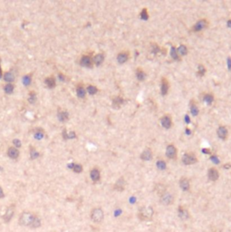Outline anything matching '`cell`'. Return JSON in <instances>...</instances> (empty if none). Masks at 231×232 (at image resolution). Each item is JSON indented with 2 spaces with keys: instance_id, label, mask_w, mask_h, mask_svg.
I'll return each mask as SVG.
<instances>
[{
  "instance_id": "obj_1",
  "label": "cell",
  "mask_w": 231,
  "mask_h": 232,
  "mask_svg": "<svg viewBox=\"0 0 231 232\" xmlns=\"http://www.w3.org/2000/svg\"><path fill=\"white\" fill-rule=\"evenodd\" d=\"M154 211L151 207H141L138 212V218L142 221L151 220L153 218Z\"/></svg>"
},
{
  "instance_id": "obj_2",
  "label": "cell",
  "mask_w": 231,
  "mask_h": 232,
  "mask_svg": "<svg viewBox=\"0 0 231 232\" xmlns=\"http://www.w3.org/2000/svg\"><path fill=\"white\" fill-rule=\"evenodd\" d=\"M34 217H35V215L32 214L31 212L25 211V212L22 213L20 217H19V220H18L19 224L21 226H25V227H30Z\"/></svg>"
},
{
  "instance_id": "obj_3",
  "label": "cell",
  "mask_w": 231,
  "mask_h": 232,
  "mask_svg": "<svg viewBox=\"0 0 231 232\" xmlns=\"http://www.w3.org/2000/svg\"><path fill=\"white\" fill-rule=\"evenodd\" d=\"M104 213L101 208H95L91 212V219L95 223H101L104 220Z\"/></svg>"
},
{
  "instance_id": "obj_4",
  "label": "cell",
  "mask_w": 231,
  "mask_h": 232,
  "mask_svg": "<svg viewBox=\"0 0 231 232\" xmlns=\"http://www.w3.org/2000/svg\"><path fill=\"white\" fill-rule=\"evenodd\" d=\"M210 26V22L209 20L205 19V18H201L199 21L196 22V24L193 26V27L191 28L192 32L198 33V32H201L205 29H207Z\"/></svg>"
},
{
  "instance_id": "obj_5",
  "label": "cell",
  "mask_w": 231,
  "mask_h": 232,
  "mask_svg": "<svg viewBox=\"0 0 231 232\" xmlns=\"http://www.w3.org/2000/svg\"><path fill=\"white\" fill-rule=\"evenodd\" d=\"M182 163L185 165H192L195 164L198 161V158L196 156V154L194 152H186L183 156H182Z\"/></svg>"
},
{
  "instance_id": "obj_6",
  "label": "cell",
  "mask_w": 231,
  "mask_h": 232,
  "mask_svg": "<svg viewBox=\"0 0 231 232\" xmlns=\"http://www.w3.org/2000/svg\"><path fill=\"white\" fill-rule=\"evenodd\" d=\"M159 201H160L161 204H163L165 206H169V205L173 204V202H174V197H173V195L171 193L166 191L164 194H162L159 197Z\"/></svg>"
},
{
  "instance_id": "obj_7",
  "label": "cell",
  "mask_w": 231,
  "mask_h": 232,
  "mask_svg": "<svg viewBox=\"0 0 231 232\" xmlns=\"http://www.w3.org/2000/svg\"><path fill=\"white\" fill-rule=\"evenodd\" d=\"M177 153H178V150L175 147L174 144H169L167 148H166V156L167 158L169 160H175L177 158Z\"/></svg>"
},
{
  "instance_id": "obj_8",
  "label": "cell",
  "mask_w": 231,
  "mask_h": 232,
  "mask_svg": "<svg viewBox=\"0 0 231 232\" xmlns=\"http://www.w3.org/2000/svg\"><path fill=\"white\" fill-rule=\"evenodd\" d=\"M161 126L165 129H170L172 127V117L169 114H164L160 119Z\"/></svg>"
},
{
  "instance_id": "obj_9",
  "label": "cell",
  "mask_w": 231,
  "mask_h": 232,
  "mask_svg": "<svg viewBox=\"0 0 231 232\" xmlns=\"http://www.w3.org/2000/svg\"><path fill=\"white\" fill-rule=\"evenodd\" d=\"M169 90V83L166 77H161L160 80V94L161 95L165 96L168 95Z\"/></svg>"
},
{
  "instance_id": "obj_10",
  "label": "cell",
  "mask_w": 231,
  "mask_h": 232,
  "mask_svg": "<svg viewBox=\"0 0 231 232\" xmlns=\"http://www.w3.org/2000/svg\"><path fill=\"white\" fill-rule=\"evenodd\" d=\"M14 214H15V205H10V206L7 209L6 213H5L4 216H3L4 221L6 222V223H8V222L12 220Z\"/></svg>"
},
{
  "instance_id": "obj_11",
  "label": "cell",
  "mask_w": 231,
  "mask_h": 232,
  "mask_svg": "<svg viewBox=\"0 0 231 232\" xmlns=\"http://www.w3.org/2000/svg\"><path fill=\"white\" fill-rule=\"evenodd\" d=\"M80 64L83 67H86V68H92L93 67V58L90 55H83L81 60H80Z\"/></svg>"
},
{
  "instance_id": "obj_12",
  "label": "cell",
  "mask_w": 231,
  "mask_h": 232,
  "mask_svg": "<svg viewBox=\"0 0 231 232\" xmlns=\"http://www.w3.org/2000/svg\"><path fill=\"white\" fill-rule=\"evenodd\" d=\"M130 59V52L129 51H122L117 54V62L120 64L125 63Z\"/></svg>"
},
{
  "instance_id": "obj_13",
  "label": "cell",
  "mask_w": 231,
  "mask_h": 232,
  "mask_svg": "<svg viewBox=\"0 0 231 232\" xmlns=\"http://www.w3.org/2000/svg\"><path fill=\"white\" fill-rule=\"evenodd\" d=\"M140 158L143 161H149V160H151L152 158H153V153H152L151 149H150V148H147V149H145V150L141 152V154Z\"/></svg>"
},
{
  "instance_id": "obj_14",
  "label": "cell",
  "mask_w": 231,
  "mask_h": 232,
  "mask_svg": "<svg viewBox=\"0 0 231 232\" xmlns=\"http://www.w3.org/2000/svg\"><path fill=\"white\" fill-rule=\"evenodd\" d=\"M217 133H218L219 138L221 139V140H223V141H226L228 136H229V131H228L227 127L223 126V125H220V126L218 128Z\"/></svg>"
},
{
  "instance_id": "obj_15",
  "label": "cell",
  "mask_w": 231,
  "mask_h": 232,
  "mask_svg": "<svg viewBox=\"0 0 231 232\" xmlns=\"http://www.w3.org/2000/svg\"><path fill=\"white\" fill-rule=\"evenodd\" d=\"M125 186H126V180L124 179L123 177H121L119 179H117V181L114 184V187L113 189L117 191H122L125 189Z\"/></svg>"
},
{
  "instance_id": "obj_16",
  "label": "cell",
  "mask_w": 231,
  "mask_h": 232,
  "mask_svg": "<svg viewBox=\"0 0 231 232\" xmlns=\"http://www.w3.org/2000/svg\"><path fill=\"white\" fill-rule=\"evenodd\" d=\"M208 178L211 181H216L219 178V172L216 168H210L208 171Z\"/></svg>"
},
{
  "instance_id": "obj_17",
  "label": "cell",
  "mask_w": 231,
  "mask_h": 232,
  "mask_svg": "<svg viewBox=\"0 0 231 232\" xmlns=\"http://www.w3.org/2000/svg\"><path fill=\"white\" fill-rule=\"evenodd\" d=\"M179 187L184 191H188L190 189V182L189 179L186 177H182L179 179Z\"/></svg>"
},
{
  "instance_id": "obj_18",
  "label": "cell",
  "mask_w": 231,
  "mask_h": 232,
  "mask_svg": "<svg viewBox=\"0 0 231 232\" xmlns=\"http://www.w3.org/2000/svg\"><path fill=\"white\" fill-rule=\"evenodd\" d=\"M178 214H179V219H181L182 220H187L189 218V213L188 210L185 207H182V206H179V207Z\"/></svg>"
},
{
  "instance_id": "obj_19",
  "label": "cell",
  "mask_w": 231,
  "mask_h": 232,
  "mask_svg": "<svg viewBox=\"0 0 231 232\" xmlns=\"http://www.w3.org/2000/svg\"><path fill=\"white\" fill-rule=\"evenodd\" d=\"M124 102H125L124 99H123L122 96L118 95V96H115V97L113 99V104H112V105H113V107L114 109H119V108H121V106L124 104Z\"/></svg>"
},
{
  "instance_id": "obj_20",
  "label": "cell",
  "mask_w": 231,
  "mask_h": 232,
  "mask_svg": "<svg viewBox=\"0 0 231 232\" xmlns=\"http://www.w3.org/2000/svg\"><path fill=\"white\" fill-rule=\"evenodd\" d=\"M189 108H190V114H191V115L194 116V117L199 115V114H200V109H199V107H198L196 102H195L194 100H191V101H190Z\"/></svg>"
},
{
  "instance_id": "obj_21",
  "label": "cell",
  "mask_w": 231,
  "mask_h": 232,
  "mask_svg": "<svg viewBox=\"0 0 231 232\" xmlns=\"http://www.w3.org/2000/svg\"><path fill=\"white\" fill-rule=\"evenodd\" d=\"M90 177L94 182H97L101 179V172L98 168H94L90 171Z\"/></svg>"
},
{
  "instance_id": "obj_22",
  "label": "cell",
  "mask_w": 231,
  "mask_h": 232,
  "mask_svg": "<svg viewBox=\"0 0 231 232\" xmlns=\"http://www.w3.org/2000/svg\"><path fill=\"white\" fill-rule=\"evenodd\" d=\"M135 74H136L137 79L140 82H143L146 79V73L144 72V70L141 67H138L135 70Z\"/></svg>"
},
{
  "instance_id": "obj_23",
  "label": "cell",
  "mask_w": 231,
  "mask_h": 232,
  "mask_svg": "<svg viewBox=\"0 0 231 232\" xmlns=\"http://www.w3.org/2000/svg\"><path fill=\"white\" fill-rule=\"evenodd\" d=\"M104 53H97L93 58V62L97 66L101 65L102 63H104Z\"/></svg>"
},
{
  "instance_id": "obj_24",
  "label": "cell",
  "mask_w": 231,
  "mask_h": 232,
  "mask_svg": "<svg viewBox=\"0 0 231 232\" xmlns=\"http://www.w3.org/2000/svg\"><path fill=\"white\" fill-rule=\"evenodd\" d=\"M7 155L10 157L11 159H17L19 156V151L16 148L10 147L7 151Z\"/></svg>"
},
{
  "instance_id": "obj_25",
  "label": "cell",
  "mask_w": 231,
  "mask_h": 232,
  "mask_svg": "<svg viewBox=\"0 0 231 232\" xmlns=\"http://www.w3.org/2000/svg\"><path fill=\"white\" fill-rule=\"evenodd\" d=\"M155 191H156V193H157L158 195L160 197L162 194H164L167 191L166 186L164 184H162V183H158L157 185L155 186Z\"/></svg>"
},
{
  "instance_id": "obj_26",
  "label": "cell",
  "mask_w": 231,
  "mask_h": 232,
  "mask_svg": "<svg viewBox=\"0 0 231 232\" xmlns=\"http://www.w3.org/2000/svg\"><path fill=\"white\" fill-rule=\"evenodd\" d=\"M214 100H215V97H214V95L213 94H205V95H203V101L207 104H209V105H211L212 104H213V102H214Z\"/></svg>"
},
{
  "instance_id": "obj_27",
  "label": "cell",
  "mask_w": 231,
  "mask_h": 232,
  "mask_svg": "<svg viewBox=\"0 0 231 232\" xmlns=\"http://www.w3.org/2000/svg\"><path fill=\"white\" fill-rule=\"evenodd\" d=\"M177 51H178V53H179V56H183V55H187L188 54L189 49H188V47L185 44H181L179 47L177 48Z\"/></svg>"
},
{
  "instance_id": "obj_28",
  "label": "cell",
  "mask_w": 231,
  "mask_h": 232,
  "mask_svg": "<svg viewBox=\"0 0 231 232\" xmlns=\"http://www.w3.org/2000/svg\"><path fill=\"white\" fill-rule=\"evenodd\" d=\"M41 226V220L39 219L38 216L35 215L34 219H33V221H32L31 225H30V228L32 229H37Z\"/></svg>"
},
{
  "instance_id": "obj_29",
  "label": "cell",
  "mask_w": 231,
  "mask_h": 232,
  "mask_svg": "<svg viewBox=\"0 0 231 232\" xmlns=\"http://www.w3.org/2000/svg\"><path fill=\"white\" fill-rule=\"evenodd\" d=\"M170 56L175 61H180V56L179 55L178 51H177V48L175 46H172L171 49H170Z\"/></svg>"
},
{
  "instance_id": "obj_30",
  "label": "cell",
  "mask_w": 231,
  "mask_h": 232,
  "mask_svg": "<svg viewBox=\"0 0 231 232\" xmlns=\"http://www.w3.org/2000/svg\"><path fill=\"white\" fill-rule=\"evenodd\" d=\"M156 166H157V168L159 170H164V169H167V163H166V161L163 160H161V159L158 160L157 162H156Z\"/></svg>"
},
{
  "instance_id": "obj_31",
  "label": "cell",
  "mask_w": 231,
  "mask_h": 232,
  "mask_svg": "<svg viewBox=\"0 0 231 232\" xmlns=\"http://www.w3.org/2000/svg\"><path fill=\"white\" fill-rule=\"evenodd\" d=\"M76 94L78 95L79 98H84L85 95H86V91L84 89V87L83 85H79L76 89Z\"/></svg>"
},
{
  "instance_id": "obj_32",
  "label": "cell",
  "mask_w": 231,
  "mask_h": 232,
  "mask_svg": "<svg viewBox=\"0 0 231 232\" xmlns=\"http://www.w3.org/2000/svg\"><path fill=\"white\" fill-rule=\"evenodd\" d=\"M150 51L151 53L154 54H157L158 53H159L161 51V48L159 46V44L156 43H151L150 44Z\"/></svg>"
},
{
  "instance_id": "obj_33",
  "label": "cell",
  "mask_w": 231,
  "mask_h": 232,
  "mask_svg": "<svg viewBox=\"0 0 231 232\" xmlns=\"http://www.w3.org/2000/svg\"><path fill=\"white\" fill-rule=\"evenodd\" d=\"M149 17H150V16H149V13H148L147 8H146V7H144L142 10L141 11V13H140V18H141V20L147 21L148 19H149Z\"/></svg>"
},
{
  "instance_id": "obj_34",
  "label": "cell",
  "mask_w": 231,
  "mask_h": 232,
  "mask_svg": "<svg viewBox=\"0 0 231 232\" xmlns=\"http://www.w3.org/2000/svg\"><path fill=\"white\" fill-rule=\"evenodd\" d=\"M68 118H69V114H68V113L67 112H59L58 113V120L59 121H61V122H65V121H67L68 120Z\"/></svg>"
},
{
  "instance_id": "obj_35",
  "label": "cell",
  "mask_w": 231,
  "mask_h": 232,
  "mask_svg": "<svg viewBox=\"0 0 231 232\" xmlns=\"http://www.w3.org/2000/svg\"><path fill=\"white\" fill-rule=\"evenodd\" d=\"M44 83L46 84V85H47L49 88H51V89L55 86V80H54L53 77H48V78H46L45 81H44Z\"/></svg>"
},
{
  "instance_id": "obj_36",
  "label": "cell",
  "mask_w": 231,
  "mask_h": 232,
  "mask_svg": "<svg viewBox=\"0 0 231 232\" xmlns=\"http://www.w3.org/2000/svg\"><path fill=\"white\" fill-rule=\"evenodd\" d=\"M98 88L95 86V85H88L87 86V92H88V94L91 95H96L97 93H98Z\"/></svg>"
},
{
  "instance_id": "obj_37",
  "label": "cell",
  "mask_w": 231,
  "mask_h": 232,
  "mask_svg": "<svg viewBox=\"0 0 231 232\" xmlns=\"http://www.w3.org/2000/svg\"><path fill=\"white\" fill-rule=\"evenodd\" d=\"M4 80L6 82H8V83H11L15 80V75L12 74L11 72H8V73H6L5 75H4Z\"/></svg>"
},
{
  "instance_id": "obj_38",
  "label": "cell",
  "mask_w": 231,
  "mask_h": 232,
  "mask_svg": "<svg viewBox=\"0 0 231 232\" xmlns=\"http://www.w3.org/2000/svg\"><path fill=\"white\" fill-rule=\"evenodd\" d=\"M206 72H207V69L205 68V66L203 64H199V66H198V72H197L198 75L199 76H203V75H205Z\"/></svg>"
},
{
  "instance_id": "obj_39",
  "label": "cell",
  "mask_w": 231,
  "mask_h": 232,
  "mask_svg": "<svg viewBox=\"0 0 231 232\" xmlns=\"http://www.w3.org/2000/svg\"><path fill=\"white\" fill-rule=\"evenodd\" d=\"M71 167L74 172H76V173H80L83 171V166L81 164H71Z\"/></svg>"
},
{
  "instance_id": "obj_40",
  "label": "cell",
  "mask_w": 231,
  "mask_h": 232,
  "mask_svg": "<svg viewBox=\"0 0 231 232\" xmlns=\"http://www.w3.org/2000/svg\"><path fill=\"white\" fill-rule=\"evenodd\" d=\"M23 83L25 85H29L31 84V75L27 74L25 76H24L23 78Z\"/></svg>"
},
{
  "instance_id": "obj_41",
  "label": "cell",
  "mask_w": 231,
  "mask_h": 232,
  "mask_svg": "<svg viewBox=\"0 0 231 232\" xmlns=\"http://www.w3.org/2000/svg\"><path fill=\"white\" fill-rule=\"evenodd\" d=\"M14 91V85H11V84H7V85L5 86V92L7 94H12Z\"/></svg>"
},
{
  "instance_id": "obj_42",
  "label": "cell",
  "mask_w": 231,
  "mask_h": 232,
  "mask_svg": "<svg viewBox=\"0 0 231 232\" xmlns=\"http://www.w3.org/2000/svg\"><path fill=\"white\" fill-rule=\"evenodd\" d=\"M30 156H31V158L34 160V159L37 158V157L39 156V154H38V152H37L36 151H35L34 149H32L31 152H30Z\"/></svg>"
},
{
  "instance_id": "obj_43",
  "label": "cell",
  "mask_w": 231,
  "mask_h": 232,
  "mask_svg": "<svg viewBox=\"0 0 231 232\" xmlns=\"http://www.w3.org/2000/svg\"><path fill=\"white\" fill-rule=\"evenodd\" d=\"M210 160L214 162V163H216V164H219V157L217 156V155H211V157H210Z\"/></svg>"
},
{
  "instance_id": "obj_44",
  "label": "cell",
  "mask_w": 231,
  "mask_h": 232,
  "mask_svg": "<svg viewBox=\"0 0 231 232\" xmlns=\"http://www.w3.org/2000/svg\"><path fill=\"white\" fill-rule=\"evenodd\" d=\"M35 93L34 92H32L30 93V96H29V98H28V101L31 103V104H34L35 103Z\"/></svg>"
},
{
  "instance_id": "obj_45",
  "label": "cell",
  "mask_w": 231,
  "mask_h": 232,
  "mask_svg": "<svg viewBox=\"0 0 231 232\" xmlns=\"http://www.w3.org/2000/svg\"><path fill=\"white\" fill-rule=\"evenodd\" d=\"M44 137V132H36L35 134V138L37 139V140H41Z\"/></svg>"
},
{
  "instance_id": "obj_46",
  "label": "cell",
  "mask_w": 231,
  "mask_h": 232,
  "mask_svg": "<svg viewBox=\"0 0 231 232\" xmlns=\"http://www.w3.org/2000/svg\"><path fill=\"white\" fill-rule=\"evenodd\" d=\"M13 143L15 144V146L17 148L21 147V142L18 140V139H15L14 141H13Z\"/></svg>"
},
{
  "instance_id": "obj_47",
  "label": "cell",
  "mask_w": 231,
  "mask_h": 232,
  "mask_svg": "<svg viewBox=\"0 0 231 232\" xmlns=\"http://www.w3.org/2000/svg\"><path fill=\"white\" fill-rule=\"evenodd\" d=\"M76 137V134L74 132H71L70 133H67V139H74Z\"/></svg>"
},
{
  "instance_id": "obj_48",
  "label": "cell",
  "mask_w": 231,
  "mask_h": 232,
  "mask_svg": "<svg viewBox=\"0 0 231 232\" xmlns=\"http://www.w3.org/2000/svg\"><path fill=\"white\" fill-rule=\"evenodd\" d=\"M202 152L204 154H211L212 153L210 149H202Z\"/></svg>"
},
{
  "instance_id": "obj_49",
  "label": "cell",
  "mask_w": 231,
  "mask_h": 232,
  "mask_svg": "<svg viewBox=\"0 0 231 232\" xmlns=\"http://www.w3.org/2000/svg\"><path fill=\"white\" fill-rule=\"evenodd\" d=\"M228 68L231 70V57L228 58Z\"/></svg>"
},
{
  "instance_id": "obj_50",
  "label": "cell",
  "mask_w": 231,
  "mask_h": 232,
  "mask_svg": "<svg viewBox=\"0 0 231 232\" xmlns=\"http://www.w3.org/2000/svg\"><path fill=\"white\" fill-rule=\"evenodd\" d=\"M4 196H5V194H4V191H3V190H2V188L0 187V199L4 198Z\"/></svg>"
},
{
  "instance_id": "obj_51",
  "label": "cell",
  "mask_w": 231,
  "mask_h": 232,
  "mask_svg": "<svg viewBox=\"0 0 231 232\" xmlns=\"http://www.w3.org/2000/svg\"><path fill=\"white\" fill-rule=\"evenodd\" d=\"M59 79L62 81V82H64V80H65V77L63 76L62 74H59Z\"/></svg>"
},
{
  "instance_id": "obj_52",
  "label": "cell",
  "mask_w": 231,
  "mask_h": 232,
  "mask_svg": "<svg viewBox=\"0 0 231 232\" xmlns=\"http://www.w3.org/2000/svg\"><path fill=\"white\" fill-rule=\"evenodd\" d=\"M185 120H186V123H189V122H190V121H189V117L188 115L185 116Z\"/></svg>"
},
{
  "instance_id": "obj_53",
  "label": "cell",
  "mask_w": 231,
  "mask_h": 232,
  "mask_svg": "<svg viewBox=\"0 0 231 232\" xmlns=\"http://www.w3.org/2000/svg\"><path fill=\"white\" fill-rule=\"evenodd\" d=\"M227 26H228L229 27H230V28H231V19L227 22Z\"/></svg>"
},
{
  "instance_id": "obj_54",
  "label": "cell",
  "mask_w": 231,
  "mask_h": 232,
  "mask_svg": "<svg viewBox=\"0 0 231 232\" xmlns=\"http://www.w3.org/2000/svg\"><path fill=\"white\" fill-rule=\"evenodd\" d=\"M2 77V70H1V67H0V79Z\"/></svg>"
}]
</instances>
